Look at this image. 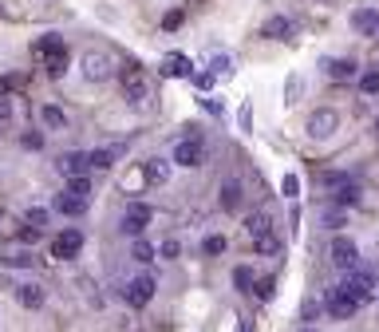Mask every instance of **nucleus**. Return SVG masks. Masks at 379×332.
<instances>
[{"label": "nucleus", "mask_w": 379, "mask_h": 332, "mask_svg": "<svg viewBox=\"0 0 379 332\" xmlns=\"http://www.w3.org/2000/svg\"><path fill=\"white\" fill-rule=\"evenodd\" d=\"M300 91H304V83H300V75H289V83H285V103H297L300 99Z\"/></svg>", "instance_id": "58836bf2"}, {"label": "nucleus", "mask_w": 379, "mask_h": 332, "mask_svg": "<svg viewBox=\"0 0 379 332\" xmlns=\"http://www.w3.org/2000/svg\"><path fill=\"white\" fill-rule=\"evenodd\" d=\"M16 238H20V245H36V242H44V226H20V233H16Z\"/></svg>", "instance_id": "f704fd0d"}, {"label": "nucleus", "mask_w": 379, "mask_h": 332, "mask_svg": "<svg viewBox=\"0 0 379 332\" xmlns=\"http://www.w3.org/2000/svg\"><path fill=\"white\" fill-rule=\"evenodd\" d=\"M375 135H379V115H375Z\"/></svg>", "instance_id": "603ef678"}, {"label": "nucleus", "mask_w": 379, "mask_h": 332, "mask_svg": "<svg viewBox=\"0 0 379 332\" xmlns=\"http://www.w3.org/2000/svg\"><path fill=\"white\" fill-rule=\"evenodd\" d=\"M332 206H344V210H356L359 202H364V190H359V182H344V186H336L332 190Z\"/></svg>", "instance_id": "f3484780"}, {"label": "nucleus", "mask_w": 379, "mask_h": 332, "mask_svg": "<svg viewBox=\"0 0 379 332\" xmlns=\"http://www.w3.org/2000/svg\"><path fill=\"white\" fill-rule=\"evenodd\" d=\"M142 171H147L150 186H166V182H170V159H162V154H150V159L142 162Z\"/></svg>", "instance_id": "a211bd4d"}, {"label": "nucleus", "mask_w": 379, "mask_h": 332, "mask_svg": "<svg viewBox=\"0 0 379 332\" xmlns=\"http://www.w3.org/2000/svg\"><path fill=\"white\" fill-rule=\"evenodd\" d=\"M300 332H320V328H312V324H304V328H300Z\"/></svg>", "instance_id": "8fccbe9b"}, {"label": "nucleus", "mask_w": 379, "mask_h": 332, "mask_svg": "<svg viewBox=\"0 0 379 332\" xmlns=\"http://www.w3.org/2000/svg\"><path fill=\"white\" fill-rule=\"evenodd\" d=\"M340 131V111L336 107H316L309 115V135L316 142H324V139H332V135Z\"/></svg>", "instance_id": "423d86ee"}, {"label": "nucleus", "mask_w": 379, "mask_h": 332, "mask_svg": "<svg viewBox=\"0 0 379 332\" xmlns=\"http://www.w3.org/2000/svg\"><path fill=\"white\" fill-rule=\"evenodd\" d=\"M80 71H83V80H87V83H107V80L119 75V63H115L111 51L91 48V51H83V56H80Z\"/></svg>", "instance_id": "f257e3e1"}, {"label": "nucleus", "mask_w": 379, "mask_h": 332, "mask_svg": "<svg viewBox=\"0 0 379 332\" xmlns=\"http://www.w3.org/2000/svg\"><path fill=\"white\" fill-rule=\"evenodd\" d=\"M359 91L364 95H379V68H368V71H359Z\"/></svg>", "instance_id": "2f4dec72"}, {"label": "nucleus", "mask_w": 379, "mask_h": 332, "mask_svg": "<svg viewBox=\"0 0 379 332\" xmlns=\"http://www.w3.org/2000/svg\"><path fill=\"white\" fill-rule=\"evenodd\" d=\"M0 127H4V123H0Z\"/></svg>", "instance_id": "864d4df0"}, {"label": "nucleus", "mask_w": 379, "mask_h": 332, "mask_svg": "<svg viewBox=\"0 0 379 332\" xmlns=\"http://www.w3.org/2000/svg\"><path fill=\"white\" fill-rule=\"evenodd\" d=\"M36 51H40V56H56V51H68V40H63L60 32H48V36H40V40H36Z\"/></svg>", "instance_id": "393cba45"}, {"label": "nucleus", "mask_w": 379, "mask_h": 332, "mask_svg": "<svg viewBox=\"0 0 379 332\" xmlns=\"http://www.w3.org/2000/svg\"><path fill=\"white\" fill-rule=\"evenodd\" d=\"M63 190L80 194V198H91V190H95V182H91V174H71V178H68V186H63Z\"/></svg>", "instance_id": "c85d7f7f"}, {"label": "nucleus", "mask_w": 379, "mask_h": 332, "mask_svg": "<svg viewBox=\"0 0 379 332\" xmlns=\"http://www.w3.org/2000/svg\"><path fill=\"white\" fill-rule=\"evenodd\" d=\"M178 253H182L178 242H162V245H159V257H166V262H170V257H178Z\"/></svg>", "instance_id": "37998d69"}, {"label": "nucleus", "mask_w": 379, "mask_h": 332, "mask_svg": "<svg viewBox=\"0 0 379 332\" xmlns=\"http://www.w3.org/2000/svg\"><path fill=\"white\" fill-rule=\"evenodd\" d=\"M225 233H210V238H206V242H201V253H210V257H218V253H225Z\"/></svg>", "instance_id": "72a5a7b5"}, {"label": "nucleus", "mask_w": 379, "mask_h": 332, "mask_svg": "<svg viewBox=\"0 0 379 332\" xmlns=\"http://www.w3.org/2000/svg\"><path fill=\"white\" fill-rule=\"evenodd\" d=\"M218 202H221V210H225V214H237V210H241V202H245V190H241V178H237V174L221 178V186H218Z\"/></svg>", "instance_id": "9b49d317"}, {"label": "nucleus", "mask_w": 379, "mask_h": 332, "mask_svg": "<svg viewBox=\"0 0 379 332\" xmlns=\"http://www.w3.org/2000/svg\"><path fill=\"white\" fill-rule=\"evenodd\" d=\"M119 83H123V99H127V107H147L150 103V80L142 75L139 68H123L119 71Z\"/></svg>", "instance_id": "f03ea898"}, {"label": "nucleus", "mask_w": 379, "mask_h": 332, "mask_svg": "<svg viewBox=\"0 0 379 332\" xmlns=\"http://www.w3.org/2000/svg\"><path fill=\"white\" fill-rule=\"evenodd\" d=\"M201 107H206V115H225V103H221V99H210V95L201 99Z\"/></svg>", "instance_id": "79ce46f5"}, {"label": "nucleus", "mask_w": 379, "mask_h": 332, "mask_svg": "<svg viewBox=\"0 0 379 332\" xmlns=\"http://www.w3.org/2000/svg\"><path fill=\"white\" fill-rule=\"evenodd\" d=\"M237 332H253V321H249V316H241V321H237Z\"/></svg>", "instance_id": "09e8293b"}, {"label": "nucleus", "mask_w": 379, "mask_h": 332, "mask_svg": "<svg viewBox=\"0 0 379 332\" xmlns=\"http://www.w3.org/2000/svg\"><path fill=\"white\" fill-rule=\"evenodd\" d=\"M320 226H324V230H344V226H348V210H344V206H328V210L320 214Z\"/></svg>", "instance_id": "a878e982"}, {"label": "nucleus", "mask_w": 379, "mask_h": 332, "mask_svg": "<svg viewBox=\"0 0 379 332\" xmlns=\"http://www.w3.org/2000/svg\"><path fill=\"white\" fill-rule=\"evenodd\" d=\"M20 147H24V151H32V154H40L44 147H48V139H44L40 127H28V131L20 135Z\"/></svg>", "instance_id": "cd10ccee"}, {"label": "nucleus", "mask_w": 379, "mask_h": 332, "mask_svg": "<svg viewBox=\"0 0 379 332\" xmlns=\"http://www.w3.org/2000/svg\"><path fill=\"white\" fill-rule=\"evenodd\" d=\"M233 285H237V293H253L257 277H253V269H249V265H237V269H233Z\"/></svg>", "instance_id": "7c9ffc66"}, {"label": "nucleus", "mask_w": 379, "mask_h": 332, "mask_svg": "<svg viewBox=\"0 0 379 332\" xmlns=\"http://www.w3.org/2000/svg\"><path fill=\"white\" fill-rule=\"evenodd\" d=\"M68 63H71V51L44 56V71H48V80H63V75H68Z\"/></svg>", "instance_id": "b1692460"}, {"label": "nucleus", "mask_w": 379, "mask_h": 332, "mask_svg": "<svg viewBox=\"0 0 379 332\" xmlns=\"http://www.w3.org/2000/svg\"><path fill=\"white\" fill-rule=\"evenodd\" d=\"M32 4H56V0H32Z\"/></svg>", "instance_id": "3c124183"}, {"label": "nucleus", "mask_w": 379, "mask_h": 332, "mask_svg": "<svg viewBox=\"0 0 379 332\" xmlns=\"http://www.w3.org/2000/svg\"><path fill=\"white\" fill-rule=\"evenodd\" d=\"M328 257H332V265H336L340 273H352L359 265V245L352 242L348 233H336L332 245H328Z\"/></svg>", "instance_id": "20e7f679"}, {"label": "nucleus", "mask_w": 379, "mask_h": 332, "mask_svg": "<svg viewBox=\"0 0 379 332\" xmlns=\"http://www.w3.org/2000/svg\"><path fill=\"white\" fill-rule=\"evenodd\" d=\"M130 257H135L139 265H150L154 257H159V250H154L150 242H142V238H135V242H130Z\"/></svg>", "instance_id": "bb28decb"}, {"label": "nucleus", "mask_w": 379, "mask_h": 332, "mask_svg": "<svg viewBox=\"0 0 379 332\" xmlns=\"http://www.w3.org/2000/svg\"><path fill=\"white\" fill-rule=\"evenodd\" d=\"M245 233H249V238H261V233H273V218H269L265 210L245 214Z\"/></svg>", "instance_id": "5701e85b"}, {"label": "nucleus", "mask_w": 379, "mask_h": 332, "mask_svg": "<svg viewBox=\"0 0 379 332\" xmlns=\"http://www.w3.org/2000/svg\"><path fill=\"white\" fill-rule=\"evenodd\" d=\"M12 119V103H8V95H0V123H8Z\"/></svg>", "instance_id": "a18cd8bd"}, {"label": "nucleus", "mask_w": 379, "mask_h": 332, "mask_svg": "<svg viewBox=\"0 0 379 332\" xmlns=\"http://www.w3.org/2000/svg\"><path fill=\"white\" fill-rule=\"evenodd\" d=\"M154 293H159V281H154L150 273H139V277L127 281V305L130 309H147V305L154 301Z\"/></svg>", "instance_id": "0eeeda50"}, {"label": "nucleus", "mask_w": 379, "mask_h": 332, "mask_svg": "<svg viewBox=\"0 0 379 332\" xmlns=\"http://www.w3.org/2000/svg\"><path fill=\"white\" fill-rule=\"evenodd\" d=\"M16 83H20L16 75H0V95H8V91L16 87Z\"/></svg>", "instance_id": "49530a36"}, {"label": "nucleus", "mask_w": 379, "mask_h": 332, "mask_svg": "<svg viewBox=\"0 0 379 332\" xmlns=\"http://www.w3.org/2000/svg\"><path fill=\"white\" fill-rule=\"evenodd\" d=\"M91 154V174H103V171H111V166H115V151H87Z\"/></svg>", "instance_id": "c756f323"}, {"label": "nucleus", "mask_w": 379, "mask_h": 332, "mask_svg": "<svg viewBox=\"0 0 379 332\" xmlns=\"http://www.w3.org/2000/svg\"><path fill=\"white\" fill-rule=\"evenodd\" d=\"M320 68H324V75H332L336 83H344V80H359V63L352 60V56H336V60H320Z\"/></svg>", "instance_id": "4468645a"}, {"label": "nucleus", "mask_w": 379, "mask_h": 332, "mask_svg": "<svg viewBox=\"0 0 379 332\" xmlns=\"http://www.w3.org/2000/svg\"><path fill=\"white\" fill-rule=\"evenodd\" d=\"M80 253H83V230L56 233V242H51V257H56V262H75Z\"/></svg>", "instance_id": "1a4fd4ad"}, {"label": "nucleus", "mask_w": 379, "mask_h": 332, "mask_svg": "<svg viewBox=\"0 0 379 332\" xmlns=\"http://www.w3.org/2000/svg\"><path fill=\"white\" fill-rule=\"evenodd\" d=\"M150 218H154V210H150L147 202H127V210H123V218H119V233H127L130 242H135L139 233H147Z\"/></svg>", "instance_id": "7ed1b4c3"}, {"label": "nucleus", "mask_w": 379, "mask_h": 332, "mask_svg": "<svg viewBox=\"0 0 379 332\" xmlns=\"http://www.w3.org/2000/svg\"><path fill=\"white\" fill-rule=\"evenodd\" d=\"M297 20H292V16H285V12H277V16H269V20L261 24V36H265V40H292V36H297Z\"/></svg>", "instance_id": "9d476101"}, {"label": "nucleus", "mask_w": 379, "mask_h": 332, "mask_svg": "<svg viewBox=\"0 0 379 332\" xmlns=\"http://www.w3.org/2000/svg\"><path fill=\"white\" fill-rule=\"evenodd\" d=\"M51 210H56V214H68V218H83V214H87V198L63 190V194H56V198H51Z\"/></svg>", "instance_id": "dca6fc26"}, {"label": "nucleus", "mask_w": 379, "mask_h": 332, "mask_svg": "<svg viewBox=\"0 0 379 332\" xmlns=\"http://www.w3.org/2000/svg\"><path fill=\"white\" fill-rule=\"evenodd\" d=\"M190 80H194V87H198V91H210L213 83H218V75H213V71L206 68V71H194V75H190Z\"/></svg>", "instance_id": "ea45409f"}, {"label": "nucleus", "mask_w": 379, "mask_h": 332, "mask_svg": "<svg viewBox=\"0 0 379 332\" xmlns=\"http://www.w3.org/2000/svg\"><path fill=\"white\" fill-rule=\"evenodd\" d=\"M210 71L218 75V80H230V75H233V60H230V56H210Z\"/></svg>", "instance_id": "473e14b6"}, {"label": "nucleus", "mask_w": 379, "mask_h": 332, "mask_svg": "<svg viewBox=\"0 0 379 332\" xmlns=\"http://www.w3.org/2000/svg\"><path fill=\"white\" fill-rule=\"evenodd\" d=\"M162 75H170V80H190V75H194V63H190L182 51H170L166 60H162Z\"/></svg>", "instance_id": "6ab92c4d"}, {"label": "nucleus", "mask_w": 379, "mask_h": 332, "mask_svg": "<svg viewBox=\"0 0 379 332\" xmlns=\"http://www.w3.org/2000/svg\"><path fill=\"white\" fill-rule=\"evenodd\" d=\"M280 194H285L289 202L300 194V182H297V174H285V178H280Z\"/></svg>", "instance_id": "a19ab883"}, {"label": "nucleus", "mask_w": 379, "mask_h": 332, "mask_svg": "<svg viewBox=\"0 0 379 332\" xmlns=\"http://www.w3.org/2000/svg\"><path fill=\"white\" fill-rule=\"evenodd\" d=\"M253 293H257V301H273V293H277V281H273V277H257Z\"/></svg>", "instance_id": "4c0bfd02"}, {"label": "nucleus", "mask_w": 379, "mask_h": 332, "mask_svg": "<svg viewBox=\"0 0 379 332\" xmlns=\"http://www.w3.org/2000/svg\"><path fill=\"white\" fill-rule=\"evenodd\" d=\"M253 253H261V257H280V253H285V238H280V233H261V238H253Z\"/></svg>", "instance_id": "aec40b11"}, {"label": "nucleus", "mask_w": 379, "mask_h": 332, "mask_svg": "<svg viewBox=\"0 0 379 332\" xmlns=\"http://www.w3.org/2000/svg\"><path fill=\"white\" fill-rule=\"evenodd\" d=\"M324 309H328L332 321H348V316H356L359 301L344 289V285H336V289H328V297H324Z\"/></svg>", "instance_id": "6e6552de"}, {"label": "nucleus", "mask_w": 379, "mask_h": 332, "mask_svg": "<svg viewBox=\"0 0 379 332\" xmlns=\"http://www.w3.org/2000/svg\"><path fill=\"white\" fill-rule=\"evenodd\" d=\"M0 265H8V269H32V265H36V253H32V245L8 250V253H0Z\"/></svg>", "instance_id": "412c9836"}, {"label": "nucleus", "mask_w": 379, "mask_h": 332, "mask_svg": "<svg viewBox=\"0 0 379 332\" xmlns=\"http://www.w3.org/2000/svg\"><path fill=\"white\" fill-rule=\"evenodd\" d=\"M241 131H253V103H245V107H241Z\"/></svg>", "instance_id": "c03bdc74"}, {"label": "nucleus", "mask_w": 379, "mask_h": 332, "mask_svg": "<svg viewBox=\"0 0 379 332\" xmlns=\"http://www.w3.org/2000/svg\"><path fill=\"white\" fill-rule=\"evenodd\" d=\"M40 119H44V131H63V127H68V115H63L60 103H44Z\"/></svg>", "instance_id": "4be33fe9"}, {"label": "nucleus", "mask_w": 379, "mask_h": 332, "mask_svg": "<svg viewBox=\"0 0 379 332\" xmlns=\"http://www.w3.org/2000/svg\"><path fill=\"white\" fill-rule=\"evenodd\" d=\"M348 24H352V32H359V36H368V40L379 44V8H356Z\"/></svg>", "instance_id": "f8f14e48"}, {"label": "nucleus", "mask_w": 379, "mask_h": 332, "mask_svg": "<svg viewBox=\"0 0 379 332\" xmlns=\"http://www.w3.org/2000/svg\"><path fill=\"white\" fill-rule=\"evenodd\" d=\"M182 24H186V12L182 8H170L166 16H162V32H178Z\"/></svg>", "instance_id": "e433bc0d"}, {"label": "nucleus", "mask_w": 379, "mask_h": 332, "mask_svg": "<svg viewBox=\"0 0 379 332\" xmlns=\"http://www.w3.org/2000/svg\"><path fill=\"white\" fill-rule=\"evenodd\" d=\"M320 312H328V309H324V301H304V305H300V321L312 324V321H320Z\"/></svg>", "instance_id": "c9c22d12"}, {"label": "nucleus", "mask_w": 379, "mask_h": 332, "mask_svg": "<svg viewBox=\"0 0 379 332\" xmlns=\"http://www.w3.org/2000/svg\"><path fill=\"white\" fill-rule=\"evenodd\" d=\"M28 221L32 226H44V221H48V210H28Z\"/></svg>", "instance_id": "de8ad7c7"}, {"label": "nucleus", "mask_w": 379, "mask_h": 332, "mask_svg": "<svg viewBox=\"0 0 379 332\" xmlns=\"http://www.w3.org/2000/svg\"><path fill=\"white\" fill-rule=\"evenodd\" d=\"M174 162H178V166H186V171L201 166V162H206V139H201L198 131L186 135V139H182L178 147H174Z\"/></svg>", "instance_id": "39448f33"}, {"label": "nucleus", "mask_w": 379, "mask_h": 332, "mask_svg": "<svg viewBox=\"0 0 379 332\" xmlns=\"http://www.w3.org/2000/svg\"><path fill=\"white\" fill-rule=\"evenodd\" d=\"M16 305L20 309H28V312H40L44 305H48V293H44V285H16Z\"/></svg>", "instance_id": "2eb2a0df"}, {"label": "nucleus", "mask_w": 379, "mask_h": 332, "mask_svg": "<svg viewBox=\"0 0 379 332\" xmlns=\"http://www.w3.org/2000/svg\"><path fill=\"white\" fill-rule=\"evenodd\" d=\"M56 171H60L63 178H71V174H91V154L87 151H63L60 159H56Z\"/></svg>", "instance_id": "ddd939ff"}]
</instances>
